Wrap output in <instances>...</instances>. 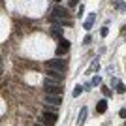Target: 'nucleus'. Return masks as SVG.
Instances as JSON below:
<instances>
[{
    "label": "nucleus",
    "instance_id": "nucleus-18",
    "mask_svg": "<svg viewBox=\"0 0 126 126\" xmlns=\"http://www.w3.org/2000/svg\"><path fill=\"white\" fill-rule=\"evenodd\" d=\"M83 43H85V45H89V43H90V36H87V38H85V40H83Z\"/></svg>",
    "mask_w": 126,
    "mask_h": 126
},
{
    "label": "nucleus",
    "instance_id": "nucleus-15",
    "mask_svg": "<svg viewBox=\"0 0 126 126\" xmlns=\"http://www.w3.org/2000/svg\"><path fill=\"white\" fill-rule=\"evenodd\" d=\"M102 92H104L105 96H111V89H109V87H105V85H102Z\"/></svg>",
    "mask_w": 126,
    "mask_h": 126
},
{
    "label": "nucleus",
    "instance_id": "nucleus-8",
    "mask_svg": "<svg viewBox=\"0 0 126 126\" xmlns=\"http://www.w3.org/2000/svg\"><path fill=\"white\" fill-rule=\"evenodd\" d=\"M51 36H55V38H58V40H60V38L64 36V28H62V25H58V23H55V25H51Z\"/></svg>",
    "mask_w": 126,
    "mask_h": 126
},
{
    "label": "nucleus",
    "instance_id": "nucleus-19",
    "mask_svg": "<svg viewBox=\"0 0 126 126\" xmlns=\"http://www.w3.org/2000/svg\"><path fill=\"white\" fill-rule=\"evenodd\" d=\"M77 2H79V0H72V2H70V6H74V8H75V4H77Z\"/></svg>",
    "mask_w": 126,
    "mask_h": 126
},
{
    "label": "nucleus",
    "instance_id": "nucleus-10",
    "mask_svg": "<svg viewBox=\"0 0 126 126\" xmlns=\"http://www.w3.org/2000/svg\"><path fill=\"white\" fill-rule=\"evenodd\" d=\"M87 107H83V109L79 111V119H77V126H83V122H85V119H87Z\"/></svg>",
    "mask_w": 126,
    "mask_h": 126
},
{
    "label": "nucleus",
    "instance_id": "nucleus-1",
    "mask_svg": "<svg viewBox=\"0 0 126 126\" xmlns=\"http://www.w3.org/2000/svg\"><path fill=\"white\" fill-rule=\"evenodd\" d=\"M45 66H49V70H57V72H66V68H68V62H66L64 58L57 57V58H51V60H47V62H45Z\"/></svg>",
    "mask_w": 126,
    "mask_h": 126
},
{
    "label": "nucleus",
    "instance_id": "nucleus-11",
    "mask_svg": "<svg viewBox=\"0 0 126 126\" xmlns=\"http://www.w3.org/2000/svg\"><path fill=\"white\" fill-rule=\"evenodd\" d=\"M96 111H98V113H105V111H107V102L100 100L98 104H96Z\"/></svg>",
    "mask_w": 126,
    "mask_h": 126
},
{
    "label": "nucleus",
    "instance_id": "nucleus-6",
    "mask_svg": "<svg viewBox=\"0 0 126 126\" xmlns=\"http://www.w3.org/2000/svg\"><path fill=\"white\" fill-rule=\"evenodd\" d=\"M57 113H53V111H43L42 113V122H45L47 126H53L55 122H57Z\"/></svg>",
    "mask_w": 126,
    "mask_h": 126
},
{
    "label": "nucleus",
    "instance_id": "nucleus-17",
    "mask_svg": "<svg viewBox=\"0 0 126 126\" xmlns=\"http://www.w3.org/2000/svg\"><path fill=\"white\" fill-rule=\"evenodd\" d=\"M107 32H109V30H107V26H104V28H102V36L105 38V36H107Z\"/></svg>",
    "mask_w": 126,
    "mask_h": 126
},
{
    "label": "nucleus",
    "instance_id": "nucleus-5",
    "mask_svg": "<svg viewBox=\"0 0 126 126\" xmlns=\"http://www.w3.org/2000/svg\"><path fill=\"white\" fill-rule=\"evenodd\" d=\"M43 102L49 105H53V107H57V105L62 104V96H58V94H45L43 96Z\"/></svg>",
    "mask_w": 126,
    "mask_h": 126
},
{
    "label": "nucleus",
    "instance_id": "nucleus-7",
    "mask_svg": "<svg viewBox=\"0 0 126 126\" xmlns=\"http://www.w3.org/2000/svg\"><path fill=\"white\" fill-rule=\"evenodd\" d=\"M70 49V42L66 40V38H60L58 40V47H57V55L58 57H62V55H66Z\"/></svg>",
    "mask_w": 126,
    "mask_h": 126
},
{
    "label": "nucleus",
    "instance_id": "nucleus-22",
    "mask_svg": "<svg viewBox=\"0 0 126 126\" xmlns=\"http://www.w3.org/2000/svg\"><path fill=\"white\" fill-rule=\"evenodd\" d=\"M124 126H126V124H124Z\"/></svg>",
    "mask_w": 126,
    "mask_h": 126
},
{
    "label": "nucleus",
    "instance_id": "nucleus-20",
    "mask_svg": "<svg viewBox=\"0 0 126 126\" xmlns=\"http://www.w3.org/2000/svg\"><path fill=\"white\" fill-rule=\"evenodd\" d=\"M36 126H43V124H42V122H38V124H36ZM45 126H47V124H45Z\"/></svg>",
    "mask_w": 126,
    "mask_h": 126
},
{
    "label": "nucleus",
    "instance_id": "nucleus-14",
    "mask_svg": "<svg viewBox=\"0 0 126 126\" xmlns=\"http://www.w3.org/2000/svg\"><path fill=\"white\" fill-rule=\"evenodd\" d=\"M92 85H94V87L102 85V79H100V75H94V77H92Z\"/></svg>",
    "mask_w": 126,
    "mask_h": 126
},
{
    "label": "nucleus",
    "instance_id": "nucleus-16",
    "mask_svg": "<svg viewBox=\"0 0 126 126\" xmlns=\"http://www.w3.org/2000/svg\"><path fill=\"white\" fill-rule=\"evenodd\" d=\"M119 117H121V119H126V109H121V111H119Z\"/></svg>",
    "mask_w": 126,
    "mask_h": 126
},
{
    "label": "nucleus",
    "instance_id": "nucleus-4",
    "mask_svg": "<svg viewBox=\"0 0 126 126\" xmlns=\"http://www.w3.org/2000/svg\"><path fill=\"white\" fill-rule=\"evenodd\" d=\"M47 81H51V83H62L64 79V72H57V70H47Z\"/></svg>",
    "mask_w": 126,
    "mask_h": 126
},
{
    "label": "nucleus",
    "instance_id": "nucleus-3",
    "mask_svg": "<svg viewBox=\"0 0 126 126\" xmlns=\"http://www.w3.org/2000/svg\"><path fill=\"white\" fill-rule=\"evenodd\" d=\"M51 19L53 21H57V19H68V10H64V8H60V6H57V8H53L51 11Z\"/></svg>",
    "mask_w": 126,
    "mask_h": 126
},
{
    "label": "nucleus",
    "instance_id": "nucleus-12",
    "mask_svg": "<svg viewBox=\"0 0 126 126\" xmlns=\"http://www.w3.org/2000/svg\"><path fill=\"white\" fill-rule=\"evenodd\" d=\"M81 92H83V87L77 85V87H74V92H72V94H74V98H77V96H81Z\"/></svg>",
    "mask_w": 126,
    "mask_h": 126
},
{
    "label": "nucleus",
    "instance_id": "nucleus-2",
    "mask_svg": "<svg viewBox=\"0 0 126 126\" xmlns=\"http://www.w3.org/2000/svg\"><path fill=\"white\" fill-rule=\"evenodd\" d=\"M43 90H45V94H58V96H62V85H58V83L45 81V83H43Z\"/></svg>",
    "mask_w": 126,
    "mask_h": 126
},
{
    "label": "nucleus",
    "instance_id": "nucleus-13",
    "mask_svg": "<svg viewBox=\"0 0 126 126\" xmlns=\"http://www.w3.org/2000/svg\"><path fill=\"white\" fill-rule=\"evenodd\" d=\"M115 89H117V92H119V94H122V92L126 90V85H124V83H117Z\"/></svg>",
    "mask_w": 126,
    "mask_h": 126
},
{
    "label": "nucleus",
    "instance_id": "nucleus-21",
    "mask_svg": "<svg viewBox=\"0 0 126 126\" xmlns=\"http://www.w3.org/2000/svg\"><path fill=\"white\" fill-rule=\"evenodd\" d=\"M55 2H60V0H55Z\"/></svg>",
    "mask_w": 126,
    "mask_h": 126
},
{
    "label": "nucleus",
    "instance_id": "nucleus-9",
    "mask_svg": "<svg viewBox=\"0 0 126 126\" xmlns=\"http://www.w3.org/2000/svg\"><path fill=\"white\" fill-rule=\"evenodd\" d=\"M94 19H96V15L94 13H90L89 17H87V21L83 23V26H85V30H90L92 26H94Z\"/></svg>",
    "mask_w": 126,
    "mask_h": 126
}]
</instances>
